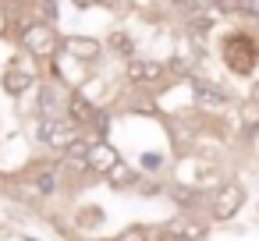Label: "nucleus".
I'll return each mask as SVG.
<instances>
[{
	"instance_id": "8",
	"label": "nucleus",
	"mask_w": 259,
	"mask_h": 241,
	"mask_svg": "<svg viewBox=\"0 0 259 241\" xmlns=\"http://www.w3.org/2000/svg\"><path fill=\"white\" fill-rule=\"evenodd\" d=\"M103 177H107V181H110L114 188H121V191H135V184H139V177H142V174H139L135 167H128V163L121 160V163H117V167H110V170H107Z\"/></svg>"
},
{
	"instance_id": "11",
	"label": "nucleus",
	"mask_w": 259,
	"mask_h": 241,
	"mask_svg": "<svg viewBox=\"0 0 259 241\" xmlns=\"http://www.w3.org/2000/svg\"><path fill=\"white\" fill-rule=\"evenodd\" d=\"M255 114H259V110H255V103H252V100H248V103H241V131H245V138L255 131Z\"/></svg>"
},
{
	"instance_id": "9",
	"label": "nucleus",
	"mask_w": 259,
	"mask_h": 241,
	"mask_svg": "<svg viewBox=\"0 0 259 241\" xmlns=\"http://www.w3.org/2000/svg\"><path fill=\"white\" fill-rule=\"evenodd\" d=\"M160 237V230H153L149 223H128L124 230H117L110 241H156Z\"/></svg>"
},
{
	"instance_id": "10",
	"label": "nucleus",
	"mask_w": 259,
	"mask_h": 241,
	"mask_svg": "<svg viewBox=\"0 0 259 241\" xmlns=\"http://www.w3.org/2000/svg\"><path fill=\"white\" fill-rule=\"evenodd\" d=\"M110 46H114L124 61H132V57H135V43H132V36H128V32H114V36H110Z\"/></svg>"
},
{
	"instance_id": "1",
	"label": "nucleus",
	"mask_w": 259,
	"mask_h": 241,
	"mask_svg": "<svg viewBox=\"0 0 259 241\" xmlns=\"http://www.w3.org/2000/svg\"><path fill=\"white\" fill-rule=\"evenodd\" d=\"M15 43L22 46L25 57L32 61H54L61 50V32L54 29V22H39V18H25V22H11Z\"/></svg>"
},
{
	"instance_id": "7",
	"label": "nucleus",
	"mask_w": 259,
	"mask_h": 241,
	"mask_svg": "<svg viewBox=\"0 0 259 241\" xmlns=\"http://www.w3.org/2000/svg\"><path fill=\"white\" fill-rule=\"evenodd\" d=\"M32 85H36V71H32V68H25V64H11V68L4 71V92H8V96L22 100L25 92H32Z\"/></svg>"
},
{
	"instance_id": "4",
	"label": "nucleus",
	"mask_w": 259,
	"mask_h": 241,
	"mask_svg": "<svg viewBox=\"0 0 259 241\" xmlns=\"http://www.w3.org/2000/svg\"><path fill=\"white\" fill-rule=\"evenodd\" d=\"M68 96H71L68 85H61V82H39V89H36V117L39 121H64Z\"/></svg>"
},
{
	"instance_id": "13",
	"label": "nucleus",
	"mask_w": 259,
	"mask_h": 241,
	"mask_svg": "<svg viewBox=\"0 0 259 241\" xmlns=\"http://www.w3.org/2000/svg\"><path fill=\"white\" fill-rule=\"evenodd\" d=\"M11 22H15V18H11V11H8V8H0V39L11 32Z\"/></svg>"
},
{
	"instance_id": "12",
	"label": "nucleus",
	"mask_w": 259,
	"mask_h": 241,
	"mask_svg": "<svg viewBox=\"0 0 259 241\" xmlns=\"http://www.w3.org/2000/svg\"><path fill=\"white\" fill-rule=\"evenodd\" d=\"M139 163H142L139 170H146V174H160V170H163V156H160V153H142Z\"/></svg>"
},
{
	"instance_id": "3",
	"label": "nucleus",
	"mask_w": 259,
	"mask_h": 241,
	"mask_svg": "<svg viewBox=\"0 0 259 241\" xmlns=\"http://www.w3.org/2000/svg\"><path fill=\"white\" fill-rule=\"evenodd\" d=\"M209 220H234L238 209L245 206V184L241 181H220L209 195Z\"/></svg>"
},
{
	"instance_id": "6",
	"label": "nucleus",
	"mask_w": 259,
	"mask_h": 241,
	"mask_svg": "<svg viewBox=\"0 0 259 241\" xmlns=\"http://www.w3.org/2000/svg\"><path fill=\"white\" fill-rule=\"evenodd\" d=\"M82 163H85L89 174H107L110 167L121 163V153H117L107 138H100V142H93V146L85 149V160H82Z\"/></svg>"
},
{
	"instance_id": "14",
	"label": "nucleus",
	"mask_w": 259,
	"mask_h": 241,
	"mask_svg": "<svg viewBox=\"0 0 259 241\" xmlns=\"http://www.w3.org/2000/svg\"><path fill=\"white\" fill-rule=\"evenodd\" d=\"M156 241H188L185 234H178V230H160V237Z\"/></svg>"
},
{
	"instance_id": "5",
	"label": "nucleus",
	"mask_w": 259,
	"mask_h": 241,
	"mask_svg": "<svg viewBox=\"0 0 259 241\" xmlns=\"http://www.w3.org/2000/svg\"><path fill=\"white\" fill-rule=\"evenodd\" d=\"M57 54L89 71V68H96L103 61V43L100 39H89V36H61V50Z\"/></svg>"
},
{
	"instance_id": "15",
	"label": "nucleus",
	"mask_w": 259,
	"mask_h": 241,
	"mask_svg": "<svg viewBox=\"0 0 259 241\" xmlns=\"http://www.w3.org/2000/svg\"><path fill=\"white\" fill-rule=\"evenodd\" d=\"M25 241H39V237H25Z\"/></svg>"
},
{
	"instance_id": "2",
	"label": "nucleus",
	"mask_w": 259,
	"mask_h": 241,
	"mask_svg": "<svg viewBox=\"0 0 259 241\" xmlns=\"http://www.w3.org/2000/svg\"><path fill=\"white\" fill-rule=\"evenodd\" d=\"M220 54H224V64H227V71H231V75H238V78H252V75H255L259 46H255L252 32H245V29L227 32V36H224V43H220Z\"/></svg>"
}]
</instances>
